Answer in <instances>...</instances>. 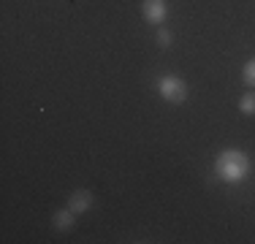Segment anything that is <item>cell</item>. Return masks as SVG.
Returning a JSON list of instances; mask_svg holds the SVG:
<instances>
[{"mask_svg": "<svg viewBox=\"0 0 255 244\" xmlns=\"http://www.w3.org/2000/svg\"><path fill=\"white\" fill-rule=\"evenodd\" d=\"M141 11H144V19L147 22H163L168 16V5H166V0H144V5H141Z\"/></svg>", "mask_w": 255, "mask_h": 244, "instance_id": "3", "label": "cell"}, {"mask_svg": "<svg viewBox=\"0 0 255 244\" xmlns=\"http://www.w3.org/2000/svg\"><path fill=\"white\" fill-rule=\"evenodd\" d=\"M245 82L250 84V87H255V57L247 60V65H245Z\"/></svg>", "mask_w": 255, "mask_h": 244, "instance_id": "7", "label": "cell"}, {"mask_svg": "<svg viewBox=\"0 0 255 244\" xmlns=\"http://www.w3.org/2000/svg\"><path fill=\"white\" fill-rule=\"evenodd\" d=\"M250 174V157L242 149H226L217 155L215 160V176L228 185H239L245 176Z\"/></svg>", "mask_w": 255, "mask_h": 244, "instance_id": "1", "label": "cell"}, {"mask_svg": "<svg viewBox=\"0 0 255 244\" xmlns=\"http://www.w3.org/2000/svg\"><path fill=\"white\" fill-rule=\"evenodd\" d=\"M157 90H160V95L168 103H185L187 101V84L179 76H163L157 82Z\"/></svg>", "mask_w": 255, "mask_h": 244, "instance_id": "2", "label": "cell"}, {"mask_svg": "<svg viewBox=\"0 0 255 244\" xmlns=\"http://www.w3.org/2000/svg\"><path fill=\"white\" fill-rule=\"evenodd\" d=\"M239 109H242V114H247V117H253V114H255V90H253V93H247V95H242V101H239Z\"/></svg>", "mask_w": 255, "mask_h": 244, "instance_id": "6", "label": "cell"}, {"mask_svg": "<svg viewBox=\"0 0 255 244\" xmlns=\"http://www.w3.org/2000/svg\"><path fill=\"white\" fill-rule=\"evenodd\" d=\"M90 204H93V195H90L87 190H76V193L68 198V209L74 212V215H79V212H87Z\"/></svg>", "mask_w": 255, "mask_h": 244, "instance_id": "4", "label": "cell"}, {"mask_svg": "<svg viewBox=\"0 0 255 244\" xmlns=\"http://www.w3.org/2000/svg\"><path fill=\"white\" fill-rule=\"evenodd\" d=\"M157 41H160V46H171V33H168V30H160V33H157Z\"/></svg>", "mask_w": 255, "mask_h": 244, "instance_id": "8", "label": "cell"}, {"mask_svg": "<svg viewBox=\"0 0 255 244\" xmlns=\"http://www.w3.org/2000/svg\"><path fill=\"white\" fill-rule=\"evenodd\" d=\"M71 225H74V212H57L54 215V228H60V231H68Z\"/></svg>", "mask_w": 255, "mask_h": 244, "instance_id": "5", "label": "cell"}]
</instances>
